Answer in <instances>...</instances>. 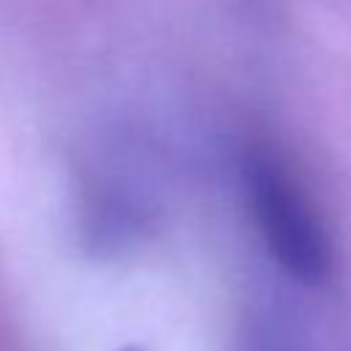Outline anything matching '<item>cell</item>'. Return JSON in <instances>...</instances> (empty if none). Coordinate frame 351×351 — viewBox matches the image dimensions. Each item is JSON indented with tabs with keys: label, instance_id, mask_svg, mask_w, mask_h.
<instances>
[{
	"label": "cell",
	"instance_id": "obj_2",
	"mask_svg": "<svg viewBox=\"0 0 351 351\" xmlns=\"http://www.w3.org/2000/svg\"><path fill=\"white\" fill-rule=\"evenodd\" d=\"M118 351H148V348H143V346H137V343H129V346H123V348H118Z\"/></svg>",
	"mask_w": 351,
	"mask_h": 351
},
{
	"label": "cell",
	"instance_id": "obj_1",
	"mask_svg": "<svg viewBox=\"0 0 351 351\" xmlns=\"http://www.w3.org/2000/svg\"><path fill=\"white\" fill-rule=\"evenodd\" d=\"M244 184L271 258L299 282L321 285L329 280L335 269L332 241L299 181L269 154H255L247 162Z\"/></svg>",
	"mask_w": 351,
	"mask_h": 351
}]
</instances>
